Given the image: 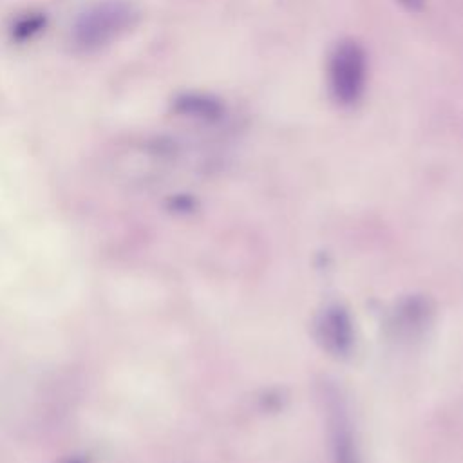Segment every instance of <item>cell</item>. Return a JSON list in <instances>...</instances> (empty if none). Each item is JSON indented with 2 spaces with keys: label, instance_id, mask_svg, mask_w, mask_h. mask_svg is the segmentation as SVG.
<instances>
[{
  "label": "cell",
  "instance_id": "obj_1",
  "mask_svg": "<svg viewBox=\"0 0 463 463\" xmlns=\"http://www.w3.org/2000/svg\"><path fill=\"white\" fill-rule=\"evenodd\" d=\"M136 18V11L123 0H107L87 9L74 24L72 40L83 51H94L118 40Z\"/></svg>",
  "mask_w": 463,
  "mask_h": 463
},
{
  "label": "cell",
  "instance_id": "obj_2",
  "mask_svg": "<svg viewBox=\"0 0 463 463\" xmlns=\"http://www.w3.org/2000/svg\"><path fill=\"white\" fill-rule=\"evenodd\" d=\"M331 90L340 103L358 99L365 81V56L354 42H344L336 47L329 63Z\"/></svg>",
  "mask_w": 463,
  "mask_h": 463
},
{
  "label": "cell",
  "instance_id": "obj_3",
  "mask_svg": "<svg viewBox=\"0 0 463 463\" xmlns=\"http://www.w3.org/2000/svg\"><path fill=\"white\" fill-rule=\"evenodd\" d=\"M398 2L403 4V5H407L409 9H420L425 0H398Z\"/></svg>",
  "mask_w": 463,
  "mask_h": 463
}]
</instances>
